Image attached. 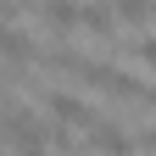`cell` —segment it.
I'll return each instance as SVG.
<instances>
[{
  "label": "cell",
  "instance_id": "6da1fadb",
  "mask_svg": "<svg viewBox=\"0 0 156 156\" xmlns=\"http://www.w3.org/2000/svg\"><path fill=\"white\" fill-rule=\"evenodd\" d=\"M45 117H50L56 128H73V134L84 128V134H89V128L101 123L106 112L95 106L89 95H73V89H45Z\"/></svg>",
  "mask_w": 156,
  "mask_h": 156
},
{
  "label": "cell",
  "instance_id": "7a4b0ae2",
  "mask_svg": "<svg viewBox=\"0 0 156 156\" xmlns=\"http://www.w3.org/2000/svg\"><path fill=\"white\" fill-rule=\"evenodd\" d=\"M84 145H89L95 156H134V128L117 123V117H101V123L84 134Z\"/></svg>",
  "mask_w": 156,
  "mask_h": 156
},
{
  "label": "cell",
  "instance_id": "3957f363",
  "mask_svg": "<svg viewBox=\"0 0 156 156\" xmlns=\"http://www.w3.org/2000/svg\"><path fill=\"white\" fill-rule=\"evenodd\" d=\"M78 28H84L89 39H101V45H123V39H117V17H112V6H78Z\"/></svg>",
  "mask_w": 156,
  "mask_h": 156
},
{
  "label": "cell",
  "instance_id": "277c9868",
  "mask_svg": "<svg viewBox=\"0 0 156 156\" xmlns=\"http://www.w3.org/2000/svg\"><path fill=\"white\" fill-rule=\"evenodd\" d=\"M123 56H128V62H140V67H156V34L145 28V34L123 39Z\"/></svg>",
  "mask_w": 156,
  "mask_h": 156
},
{
  "label": "cell",
  "instance_id": "5b68a950",
  "mask_svg": "<svg viewBox=\"0 0 156 156\" xmlns=\"http://www.w3.org/2000/svg\"><path fill=\"white\" fill-rule=\"evenodd\" d=\"M0 145H6V117H0Z\"/></svg>",
  "mask_w": 156,
  "mask_h": 156
},
{
  "label": "cell",
  "instance_id": "8992f818",
  "mask_svg": "<svg viewBox=\"0 0 156 156\" xmlns=\"http://www.w3.org/2000/svg\"><path fill=\"white\" fill-rule=\"evenodd\" d=\"M0 95H6V78H0Z\"/></svg>",
  "mask_w": 156,
  "mask_h": 156
}]
</instances>
